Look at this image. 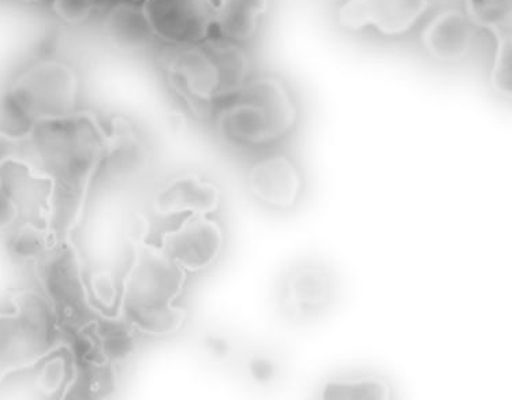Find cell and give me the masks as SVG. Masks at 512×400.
I'll return each mask as SVG.
<instances>
[{
    "instance_id": "cell-1",
    "label": "cell",
    "mask_w": 512,
    "mask_h": 400,
    "mask_svg": "<svg viewBox=\"0 0 512 400\" xmlns=\"http://www.w3.org/2000/svg\"><path fill=\"white\" fill-rule=\"evenodd\" d=\"M22 138L26 160L54 188L87 194L102 171L107 126L92 112L41 123Z\"/></svg>"
},
{
    "instance_id": "cell-2",
    "label": "cell",
    "mask_w": 512,
    "mask_h": 400,
    "mask_svg": "<svg viewBox=\"0 0 512 400\" xmlns=\"http://www.w3.org/2000/svg\"><path fill=\"white\" fill-rule=\"evenodd\" d=\"M188 275L160 245L141 242L119 290V316L144 335L166 338L177 334L186 321V310L179 301Z\"/></svg>"
},
{
    "instance_id": "cell-3",
    "label": "cell",
    "mask_w": 512,
    "mask_h": 400,
    "mask_svg": "<svg viewBox=\"0 0 512 400\" xmlns=\"http://www.w3.org/2000/svg\"><path fill=\"white\" fill-rule=\"evenodd\" d=\"M248 55L235 41L211 39L164 47L160 66L167 87L196 114H207L249 80Z\"/></svg>"
},
{
    "instance_id": "cell-4",
    "label": "cell",
    "mask_w": 512,
    "mask_h": 400,
    "mask_svg": "<svg viewBox=\"0 0 512 400\" xmlns=\"http://www.w3.org/2000/svg\"><path fill=\"white\" fill-rule=\"evenodd\" d=\"M297 122V107L278 77L248 80L223 100L216 112V129L237 147L256 148L286 136Z\"/></svg>"
},
{
    "instance_id": "cell-5",
    "label": "cell",
    "mask_w": 512,
    "mask_h": 400,
    "mask_svg": "<svg viewBox=\"0 0 512 400\" xmlns=\"http://www.w3.org/2000/svg\"><path fill=\"white\" fill-rule=\"evenodd\" d=\"M82 80L77 66L61 55L44 56L11 85L6 110L20 134L80 110Z\"/></svg>"
},
{
    "instance_id": "cell-6",
    "label": "cell",
    "mask_w": 512,
    "mask_h": 400,
    "mask_svg": "<svg viewBox=\"0 0 512 400\" xmlns=\"http://www.w3.org/2000/svg\"><path fill=\"white\" fill-rule=\"evenodd\" d=\"M59 321L39 290L11 295L0 312V380L28 372L51 357L58 342Z\"/></svg>"
},
{
    "instance_id": "cell-7",
    "label": "cell",
    "mask_w": 512,
    "mask_h": 400,
    "mask_svg": "<svg viewBox=\"0 0 512 400\" xmlns=\"http://www.w3.org/2000/svg\"><path fill=\"white\" fill-rule=\"evenodd\" d=\"M39 267L41 293L50 302L59 324L78 331L92 323V299L84 265L77 250L59 242Z\"/></svg>"
},
{
    "instance_id": "cell-8",
    "label": "cell",
    "mask_w": 512,
    "mask_h": 400,
    "mask_svg": "<svg viewBox=\"0 0 512 400\" xmlns=\"http://www.w3.org/2000/svg\"><path fill=\"white\" fill-rule=\"evenodd\" d=\"M153 37L164 47L207 40L215 28L213 0H140Z\"/></svg>"
},
{
    "instance_id": "cell-9",
    "label": "cell",
    "mask_w": 512,
    "mask_h": 400,
    "mask_svg": "<svg viewBox=\"0 0 512 400\" xmlns=\"http://www.w3.org/2000/svg\"><path fill=\"white\" fill-rule=\"evenodd\" d=\"M160 248L188 272L200 274L218 261L224 248L220 224L204 215H189L160 239Z\"/></svg>"
},
{
    "instance_id": "cell-10",
    "label": "cell",
    "mask_w": 512,
    "mask_h": 400,
    "mask_svg": "<svg viewBox=\"0 0 512 400\" xmlns=\"http://www.w3.org/2000/svg\"><path fill=\"white\" fill-rule=\"evenodd\" d=\"M429 0H346L339 24L349 31L376 29L383 36H402L424 17Z\"/></svg>"
},
{
    "instance_id": "cell-11",
    "label": "cell",
    "mask_w": 512,
    "mask_h": 400,
    "mask_svg": "<svg viewBox=\"0 0 512 400\" xmlns=\"http://www.w3.org/2000/svg\"><path fill=\"white\" fill-rule=\"evenodd\" d=\"M222 192L201 175L186 173L171 178L153 200V209L162 218L181 215L209 216L218 211Z\"/></svg>"
},
{
    "instance_id": "cell-12",
    "label": "cell",
    "mask_w": 512,
    "mask_h": 400,
    "mask_svg": "<svg viewBox=\"0 0 512 400\" xmlns=\"http://www.w3.org/2000/svg\"><path fill=\"white\" fill-rule=\"evenodd\" d=\"M473 39V22L458 9L440 11L422 32L426 52L442 63L463 61L472 50Z\"/></svg>"
},
{
    "instance_id": "cell-13",
    "label": "cell",
    "mask_w": 512,
    "mask_h": 400,
    "mask_svg": "<svg viewBox=\"0 0 512 400\" xmlns=\"http://www.w3.org/2000/svg\"><path fill=\"white\" fill-rule=\"evenodd\" d=\"M248 183L253 196L272 208L293 207L301 190L300 173L284 156L267 157L254 164Z\"/></svg>"
},
{
    "instance_id": "cell-14",
    "label": "cell",
    "mask_w": 512,
    "mask_h": 400,
    "mask_svg": "<svg viewBox=\"0 0 512 400\" xmlns=\"http://www.w3.org/2000/svg\"><path fill=\"white\" fill-rule=\"evenodd\" d=\"M106 126V153L102 171H108L112 177L118 178L140 173L148 162L149 153L136 126L122 118L112 119Z\"/></svg>"
},
{
    "instance_id": "cell-15",
    "label": "cell",
    "mask_w": 512,
    "mask_h": 400,
    "mask_svg": "<svg viewBox=\"0 0 512 400\" xmlns=\"http://www.w3.org/2000/svg\"><path fill=\"white\" fill-rule=\"evenodd\" d=\"M103 33L110 44L125 52H142L155 43L140 6L134 0H115L103 11Z\"/></svg>"
},
{
    "instance_id": "cell-16",
    "label": "cell",
    "mask_w": 512,
    "mask_h": 400,
    "mask_svg": "<svg viewBox=\"0 0 512 400\" xmlns=\"http://www.w3.org/2000/svg\"><path fill=\"white\" fill-rule=\"evenodd\" d=\"M215 28L223 39L245 43L259 31L268 10V0H213Z\"/></svg>"
},
{
    "instance_id": "cell-17",
    "label": "cell",
    "mask_w": 512,
    "mask_h": 400,
    "mask_svg": "<svg viewBox=\"0 0 512 400\" xmlns=\"http://www.w3.org/2000/svg\"><path fill=\"white\" fill-rule=\"evenodd\" d=\"M59 242L62 239L40 220H20L6 230V250L17 263L39 264Z\"/></svg>"
},
{
    "instance_id": "cell-18",
    "label": "cell",
    "mask_w": 512,
    "mask_h": 400,
    "mask_svg": "<svg viewBox=\"0 0 512 400\" xmlns=\"http://www.w3.org/2000/svg\"><path fill=\"white\" fill-rule=\"evenodd\" d=\"M330 280L317 268H301L291 274L284 287V299L294 312L316 309L327 301Z\"/></svg>"
},
{
    "instance_id": "cell-19",
    "label": "cell",
    "mask_w": 512,
    "mask_h": 400,
    "mask_svg": "<svg viewBox=\"0 0 512 400\" xmlns=\"http://www.w3.org/2000/svg\"><path fill=\"white\" fill-rule=\"evenodd\" d=\"M321 396L330 400H386L391 398V390L380 380L332 381L324 385Z\"/></svg>"
},
{
    "instance_id": "cell-20",
    "label": "cell",
    "mask_w": 512,
    "mask_h": 400,
    "mask_svg": "<svg viewBox=\"0 0 512 400\" xmlns=\"http://www.w3.org/2000/svg\"><path fill=\"white\" fill-rule=\"evenodd\" d=\"M89 294L91 299L104 310H112L119 301V290L115 286V280L110 272H93L91 279L88 280Z\"/></svg>"
},
{
    "instance_id": "cell-21",
    "label": "cell",
    "mask_w": 512,
    "mask_h": 400,
    "mask_svg": "<svg viewBox=\"0 0 512 400\" xmlns=\"http://www.w3.org/2000/svg\"><path fill=\"white\" fill-rule=\"evenodd\" d=\"M470 9L478 20L489 26L504 21V14H510L511 0H469Z\"/></svg>"
},
{
    "instance_id": "cell-22",
    "label": "cell",
    "mask_w": 512,
    "mask_h": 400,
    "mask_svg": "<svg viewBox=\"0 0 512 400\" xmlns=\"http://www.w3.org/2000/svg\"><path fill=\"white\" fill-rule=\"evenodd\" d=\"M24 149V138L22 134L6 132L0 129V179H2L3 170L10 160L21 155Z\"/></svg>"
},
{
    "instance_id": "cell-23",
    "label": "cell",
    "mask_w": 512,
    "mask_h": 400,
    "mask_svg": "<svg viewBox=\"0 0 512 400\" xmlns=\"http://www.w3.org/2000/svg\"><path fill=\"white\" fill-rule=\"evenodd\" d=\"M29 2H40V0H29Z\"/></svg>"
},
{
    "instance_id": "cell-24",
    "label": "cell",
    "mask_w": 512,
    "mask_h": 400,
    "mask_svg": "<svg viewBox=\"0 0 512 400\" xmlns=\"http://www.w3.org/2000/svg\"><path fill=\"white\" fill-rule=\"evenodd\" d=\"M134 2H140V0H134Z\"/></svg>"
}]
</instances>
